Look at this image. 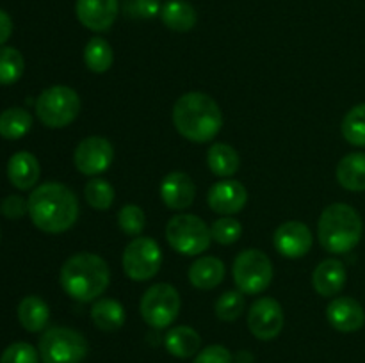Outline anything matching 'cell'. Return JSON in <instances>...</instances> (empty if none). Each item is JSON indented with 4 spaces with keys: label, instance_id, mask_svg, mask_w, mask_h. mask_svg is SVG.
<instances>
[{
    "label": "cell",
    "instance_id": "cell-6",
    "mask_svg": "<svg viewBox=\"0 0 365 363\" xmlns=\"http://www.w3.org/2000/svg\"><path fill=\"white\" fill-rule=\"evenodd\" d=\"M43 363H81L88 356V340L71 327H50L39 338Z\"/></svg>",
    "mask_w": 365,
    "mask_h": 363
},
{
    "label": "cell",
    "instance_id": "cell-39",
    "mask_svg": "<svg viewBox=\"0 0 365 363\" xmlns=\"http://www.w3.org/2000/svg\"><path fill=\"white\" fill-rule=\"evenodd\" d=\"M13 34V20L6 11L0 9V46L7 41Z\"/></svg>",
    "mask_w": 365,
    "mask_h": 363
},
{
    "label": "cell",
    "instance_id": "cell-23",
    "mask_svg": "<svg viewBox=\"0 0 365 363\" xmlns=\"http://www.w3.org/2000/svg\"><path fill=\"white\" fill-rule=\"evenodd\" d=\"M337 182L348 191H365V153H348L337 166Z\"/></svg>",
    "mask_w": 365,
    "mask_h": 363
},
{
    "label": "cell",
    "instance_id": "cell-10",
    "mask_svg": "<svg viewBox=\"0 0 365 363\" xmlns=\"http://www.w3.org/2000/svg\"><path fill=\"white\" fill-rule=\"evenodd\" d=\"M163 253L159 244L150 237H138L125 248L123 270L130 280H152L160 269Z\"/></svg>",
    "mask_w": 365,
    "mask_h": 363
},
{
    "label": "cell",
    "instance_id": "cell-12",
    "mask_svg": "<svg viewBox=\"0 0 365 363\" xmlns=\"http://www.w3.org/2000/svg\"><path fill=\"white\" fill-rule=\"evenodd\" d=\"M248 327L259 340H273L284 330V310L273 298H260L248 313Z\"/></svg>",
    "mask_w": 365,
    "mask_h": 363
},
{
    "label": "cell",
    "instance_id": "cell-3",
    "mask_svg": "<svg viewBox=\"0 0 365 363\" xmlns=\"http://www.w3.org/2000/svg\"><path fill=\"white\" fill-rule=\"evenodd\" d=\"M59 280L70 298L89 302L107 290L110 270L102 256L95 253H77L61 267Z\"/></svg>",
    "mask_w": 365,
    "mask_h": 363
},
{
    "label": "cell",
    "instance_id": "cell-31",
    "mask_svg": "<svg viewBox=\"0 0 365 363\" xmlns=\"http://www.w3.org/2000/svg\"><path fill=\"white\" fill-rule=\"evenodd\" d=\"M86 201L95 210H109L114 201V189L113 185L102 178H93L84 187Z\"/></svg>",
    "mask_w": 365,
    "mask_h": 363
},
{
    "label": "cell",
    "instance_id": "cell-9",
    "mask_svg": "<svg viewBox=\"0 0 365 363\" xmlns=\"http://www.w3.org/2000/svg\"><path fill=\"white\" fill-rule=\"evenodd\" d=\"M273 280L269 256L260 249H246L234 262V281L242 294H260Z\"/></svg>",
    "mask_w": 365,
    "mask_h": 363
},
{
    "label": "cell",
    "instance_id": "cell-24",
    "mask_svg": "<svg viewBox=\"0 0 365 363\" xmlns=\"http://www.w3.org/2000/svg\"><path fill=\"white\" fill-rule=\"evenodd\" d=\"M50 319L48 305L38 295H27L18 305V320L31 333L45 330Z\"/></svg>",
    "mask_w": 365,
    "mask_h": 363
},
{
    "label": "cell",
    "instance_id": "cell-20",
    "mask_svg": "<svg viewBox=\"0 0 365 363\" xmlns=\"http://www.w3.org/2000/svg\"><path fill=\"white\" fill-rule=\"evenodd\" d=\"M225 280V263L216 256H202L189 267V281L200 290L216 288Z\"/></svg>",
    "mask_w": 365,
    "mask_h": 363
},
{
    "label": "cell",
    "instance_id": "cell-27",
    "mask_svg": "<svg viewBox=\"0 0 365 363\" xmlns=\"http://www.w3.org/2000/svg\"><path fill=\"white\" fill-rule=\"evenodd\" d=\"M32 127V116L29 110L11 107L0 114V135L9 141H16L29 134Z\"/></svg>",
    "mask_w": 365,
    "mask_h": 363
},
{
    "label": "cell",
    "instance_id": "cell-32",
    "mask_svg": "<svg viewBox=\"0 0 365 363\" xmlns=\"http://www.w3.org/2000/svg\"><path fill=\"white\" fill-rule=\"evenodd\" d=\"M245 310V298L241 290H228L220 295L216 301V315L220 320L225 322H234L241 317Z\"/></svg>",
    "mask_w": 365,
    "mask_h": 363
},
{
    "label": "cell",
    "instance_id": "cell-38",
    "mask_svg": "<svg viewBox=\"0 0 365 363\" xmlns=\"http://www.w3.org/2000/svg\"><path fill=\"white\" fill-rule=\"evenodd\" d=\"M29 212V203L21 196L11 194L2 201V214L9 219H18Z\"/></svg>",
    "mask_w": 365,
    "mask_h": 363
},
{
    "label": "cell",
    "instance_id": "cell-19",
    "mask_svg": "<svg viewBox=\"0 0 365 363\" xmlns=\"http://www.w3.org/2000/svg\"><path fill=\"white\" fill-rule=\"evenodd\" d=\"M39 162L32 153L18 152L7 162V178L20 191H29L39 180Z\"/></svg>",
    "mask_w": 365,
    "mask_h": 363
},
{
    "label": "cell",
    "instance_id": "cell-2",
    "mask_svg": "<svg viewBox=\"0 0 365 363\" xmlns=\"http://www.w3.org/2000/svg\"><path fill=\"white\" fill-rule=\"evenodd\" d=\"M173 123L178 134L191 142H207L220 134L223 114L209 95L191 91L182 95L173 107Z\"/></svg>",
    "mask_w": 365,
    "mask_h": 363
},
{
    "label": "cell",
    "instance_id": "cell-21",
    "mask_svg": "<svg viewBox=\"0 0 365 363\" xmlns=\"http://www.w3.org/2000/svg\"><path fill=\"white\" fill-rule=\"evenodd\" d=\"M164 345L166 351L175 358H191L200 351L202 338L198 331L189 326H175L164 337Z\"/></svg>",
    "mask_w": 365,
    "mask_h": 363
},
{
    "label": "cell",
    "instance_id": "cell-22",
    "mask_svg": "<svg viewBox=\"0 0 365 363\" xmlns=\"http://www.w3.org/2000/svg\"><path fill=\"white\" fill-rule=\"evenodd\" d=\"M160 20L175 32H187L196 25V9L185 0H170L160 7Z\"/></svg>",
    "mask_w": 365,
    "mask_h": 363
},
{
    "label": "cell",
    "instance_id": "cell-37",
    "mask_svg": "<svg viewBox=\"0 0 365 363\" xmlns=\"http://www.w3.org/2000/svg\"><path fill=\"white\" fill-rule=\"evenodd\" d=\"M192 363H234V356L223 345H209L196 354Z\"/></svg>",
    "mask_w": 365,
    "mask_h": 363
},
{
    "label": "cell",
    "instance_id": "cell-14",
    "mask_svg": "<svg viewBox=\"0 0 365 363\" xmlns=\"http://www.w3.org/2000/svg\"><path fill=\"white\" fill-rule=\"evenodd\" d=\"M274 248L287 258H302L312 248V231L299 221L280 224L274 231Z\"/></svg>",
    "mask_w": 365,
    "mask_h": 363
},
{
    "label": "cell",
    "instance_id": "cell-29",
    "mask_svg": "<svg viewBox=\"0 0 365 363\" xmlns=\"http://www.w3.org/2000/svg\"><path fill=\"white\" fill-rule=\"evenodd\" d=\"M25 70V60L20 50L13 46H0V85H11L20 80Z\"/></svg>",
    "mask_w": 365,
    "mask_h": 363
},
{
    "label": "cell",
    "instance_id": "cell-15",
    "mask_svg": "<svg viewBox=\"0 0 365 363\" xmlns=\"http://www.w3.org/2000/svg\"><path fill=\"white\" fill-rule=\"evenodd\" d=\"M207 201L214 212L232 216L245 209L246 201H248V192H246L245 185L237 180L216 182L209 189Z\"/></svg>",
    "mask_w": 365,
    "mask_h": 363
},
{
    "label": "cell",
    "instance_id": "cell-33",
    "mask_svg": "<svg viewBox=\"0 0 365 363\" xmlns=\"http://www.w3.org/2000/svg\"><path fill=\"white\" fill-rule=\"evenodd\" d=\"M145 212L138 205H125L118 214V224H120L121 231L130 237H138L145 228Z\"/></svg>",
    "mask_w": 365,
    "mask_h": 363
},
{
    "label": "cell",
    "instance_id": "cell-5",
    "mask_svg": "<svg viewBox=\"0 0 365 363\" xmlns=\"http://www.w3.org/2000/svg\"><path fill=\"white\" fill-rule=\"evenodd\" d=\"M81 112V98L68 85H52L36 100V114L48 128H64Z\"/></svg>",
    "mask_w": 365,
    "mask_h": 363
},
{
    "label": "cell",
    "instance_id": "cell-30",
    "mask_svg": "<svg viewBox=\"0 0 365 363\" xmlns=\"http://www.w3.org/2000/svg\"><path fill=\"white\" fill-rule=\"evenodd\" d=\"M342 135L353 146H365V103L355 105L344 116L341 125Z\"/></svg>",
    "mask_w": 365,
    "mask_h": 363
},
{
    "label": "cell",
    "instance_id": "cell-11",
    "mask_svg": "<svg viewBox=\"0 0 365 363\" xmlns=\"http://www.w3.org/2000/svg\"><path fill=\"white\" fill-rule=\"evenodd\" d=\"M113 159V144L106 137H98V135H91V137H86L84 141L78 142L73 155L75 167L88 177H95V174L109 169Z\"/></svg>",
    "mask_w": 365,
    "mask_h": 363
},
{
    "label": "cell",
    "instance_id": "cell-34",
    "mask_svg": "<svg viewBox=\"0 0 365 363\" xmlns=\"http://www.w3.org/2000/svg\"><path fill=\"white\" fill-rule=\"evenodd\" d=\"M242 226L237 219L234 217H221L210 228V235H212V241H216L217 244H234L237 242V238L241 237Z\"/></svg>",
    "mask_w": 365,
    "mask_h": 363
},
{
    "label": "cell",
    "instance_id": "cell-8",
    "mask_svg": "<svg viewBox=\"0 0 365 363\" xmlns=\"http://www.w3.org/2000/svg\"><path fill=\"white\" fill-rule=\"evenodd\" d=\"M180 294L170 283H155L143 294L139 312L143 320L155 330H164L180 313Z\"/></svg>",
    "mask_w": 365,
    "mask_h": 363
},
{
    "label": "cell",
    "instance_id": "cell-40",
    "mask_svg": "<svg viewBox=\"0 0 365 363\" xmlns=\"http://www.w3.org/2000/svg\"><path fill=\"white\" fill-rule=\"evenodd\" d=\"M252 354H250L248 351H241L237 354V359H235V362L237 363H252Z\"/></svg>",
    "mask_w": 365,
    "mask_h": 363
},
{
    "label": "cell",
    "instance_id": "cell-28",
    "mask_svg": "<svg viewBox=\"0 0 365 363\" xmlns=\"http://www.w3.org/2000/svg\"><path fill=\"white\" fill-rule=\"evenodd\" d=\"M113 46L103 38H91L84 48V63L93 73H106L113 66Z\"/></svg>",
    "mask_w": 365,
    "mask_h": 363
},
{
    "label": "cell",
    "instance_id": "cell-36",
    "mask_svg": "<svg viewBox=\"0 0 365 363\" xmlns=\"http://www.w3.org/2000/svg\"><path fill=\"white\" fill-rule=\"evenodd\" d=\"M123 13L134 20H148L160 13V7L157 0H125Z\"/></svg>",
    "mask_w": 365,
    "mask_h": 363
},
{
    "label": "cell",
    "instance_id": "cell-26",
    "mask_svg": "<svg viewBox=\"0 0 365 363\" xmlns=\"http://www.w3.org/2000/svg\"><path fill=\"white\" fill-rule=\"evenodd\" d=\"M207 164L216 177L227 178L237 173L239 167H241V157L230 144L216 142V144L210 146L209 153H207Z\"/></svg>",
    "mask_w": 365,
    "mask_h": 363
},
{
    "label": "cell",
    "instance_id": "cell-18",
    "mask_svg": "<svg viewBox=\"0 0 365 363\" xmlns=\"http://www.w3.org/2000/svg\"><path fill=\"white\" fill-rule=\"evenodd\" d=\"M346 274L344 263L341 260L327 258L314 269L312 274V285L316 292L323 298H334V295L341 294V290L346 285Z\"/></svg>",
    "mask_w": 365,
    "mask_h": 363
},
{
    "label": "cell",
    "instance_id": "cell-7",
    "mask_svg": "<svg viewBox=\"0 0 365 363\" xmlns=\"http://www.w3.org/2000/svg\"><path fill=\"white\" fill-rule=\"evenodd\" d=\"M166 238L171 248L185 256H195L207 251L212 242L210 228L205 221L192 214H178L166 224Z\"/></svg>",
    "mask_w": 365,
    "mask_h": 363
},
{
    "label": "cell",
    "instance_id": "cell-4",
    "mask_svg": "<svg viewBox=\"0 0 365 363\" xmlns=\"http://www.w3.org/2000/svg\"><path fill=\"white\" fill-rule=\"evenodd\" d=\"M364 223L360 214L346 203H334L323 210L317 223V237L328 253H349L360 242Z\"/></svg>",
    "mask_w": 365,
    "mask_h": 363
},
{
    "label": "cell",
    "instance_id": "cell-17",
    "mask_svg": "<svg viewBox=\"0 0 365 363\" xmlns=\"http://www.w3.org/2000/svg\"><path fill=\"white\" fill-rule=\"evenodd\" d=\"M196 196L195 182L191 177L182 171H175L164 177L160 184V198L166 203V206L173 210H184L192 205Z\"/></svg>",
    "mask_w": 365,
    "mask_h": 363
},
{
    "label": "cell",
    "instance_id": "cell-16",
    "mask_svg": "<svg viewBox=\"0 0 365 363\" xmlns=\"http://www.w3.org/2000/svg\"><path fill=\"white\" fill-rule=\"evenodd\" d=\"M327 319L341 333H355L365 324V312L356 299L341 295L328 305Z\"/></svg>",
    "mask_w": 365,
    "mask_h": 363
},
{
    "label": "cell",
    "instance_id": "cell-1",
    "mask_svg": "<svg viewBox=\"0 0 365 363\" xmlns=\"http://www.w3.org/2000/svg\"><path fill=\"white\" fill-rule=\"evenodd\" d=\"M27 203L32 223L45 233H63L77 223V196L59 182H46L36 187Z\"/></svg>",
    "mask_w": 365,
    "mask_h": 363
},
{
    "label": "cell",
    "instance_id": "cell-13",
    "mask_svg": "<svg viewBox=\"0 0 365 363\" xmlns=\"http://www.w3.org/2000/svg\"><path fill=\"white\" fill-rule=\"evenodd\" d=\"M75 13L86 28L93 32H106L116 21L120 2L118 0H77Z\"/></svg>",
    "mask_w": 365,
    "mask_h": 363
},
{
    "label": "cell",
    "instance_id": "cell-35",
    "mask_svg": "<svg viewBox=\"0 0 365 363\" xmlns=\"http://www.w3.org/2000/svg\"><path fill=\"white\" fill-rule=\"evenodd\" d=\"M0 363H39V351L27 342H14L4 349Z\"/></svg>",
    "mask_w": 365,
    "mask_h": 363
},
{
    "label": "cell",
    "instance_id": "cell-25",
    "mask_svg": "<svg viewBox=\"0 0 365 363\" xmlns=\"http://www.w3.org/2000/svg\"><path fill=\"white\" fill-rule=\"evenodd\" d=\"M91 319L98 330L116 331L125 324V308L116 299H98L91 308Z\"/></svg>",
    "mask_w": 365,
    "mask_h": 363
}]
</instances>
